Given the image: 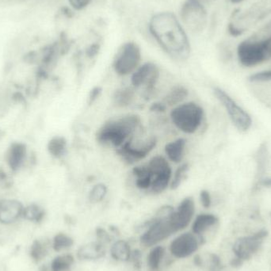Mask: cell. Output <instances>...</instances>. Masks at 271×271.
Returning a JSON list of instances; mask_svg holds the SVG:
<instances>
[{
	"label": "cell",
	"mask_w": 271,
	"mask_h": 271,
	"mask_svg": "<svg viewBox=\"0 0 271 271\" xmlns=\"http://www.w3.org/2000/svg\"><path fill=\"white\" fill-rule=\"evenodd\" d=\"M105 250L101 242H93L78 250V258L81 260H97L105 255Z\"/></svg>",
	"instance_id": "cell-19"
},
{
	"label": "cell",
	"mask_w": 271,
	"mask_h": 271,
	"mask_svg": "<svg viewBox=\"0 0 271 271\" xmlns=\"http://www.w3.org/2000/svg\"><path fill=\"white\" fill-rule=\"evenodd\" d=\"M229 1L233 4H237V5H238V4L244 2V0H229Z\"/></svg>",
	"instance_id": "cell-39"
},
{
	"label": "cell",
	"mask_w": 271,
	"mask_h": 271,
	"mask_svg": "<svg viewBox=\"0 0 271 271\" xmlns=\"http://www.w3.org/2000/svg\"><path fill=\"white\" fill-rule=\"evenodd\" d=\"M108 193V188L104 183H97L89 192V200L90 202L98 203L103 201Z\"/></svg>",
	"instance_id": "cell-27"
},
{
	"label": "cell",
	"mask_w": 271,
	"mask_h": 271,
	"mask_svg": "<svg viewBox=\"0 0 271 271\" xmlns=\"http://www.w3.org/2000/svg\"><path fill=\"white\" fill-rule=\"evenodd\" d=\"M141 257H142V254L140 250L136 249L132 251L130 259L133 262L134 267L137 269H140L141 267Z\"/></svg>",
	"instance_id": "cell-33"
},
{
	"label": "cell",
	"mask_w": 271,
	"mask_h": 271,
	"mask_svg": "<svg viewBox=\"0 0 271 271\" xmlns=\"http://www.w3.org/2000/svg\"><path fill=\"white\" fill-rule=\"evenodd\" d=\"M204 242V239L196 236L194 233H183L172 242L170 245L171 253L176 258H187L197 251L200 244H203Z\"/></svg>",
	"instance_id": "cell-13"
},
{
	"label": "cell",
	"mask_w": 271,
	"mask_h": 271,
	"mask_svg": "<svg viewBox=\"0 0 271 271\" xmlns=\"http://www.w3.org/2000/svg\"><path fill=\"white\" fill-rule=\"evenodd\" d=\"M27 145L22 141L11 143L6 151L5 162L10 170L18 172L25 166L28 159Z\"/></svg>",
	"instance_id": "cell-15"
},
{
	"label": "cell",
	"mask_w": 271,
	"mask_h": 271,
	"mask_svg": "<svg viewBox=\"0 0 271 271\" xmlns=\"http://www.w3.org/2000/svg\"><path fill=\"white\" fill-rule=\"evenodd\" d=\"M205 118V111L195 101H184L173 107L170 119L173 126L186 135H193L199 130Z\"/></svg>",
	"instance_id": "cell-4"
},
{
	"label": "cell",
	"mask_w": 271,
	"mask_h": 271,
	"mask_svg": "<svg viewBox=\"0 0 271 271\" xmlns=\"http://www.w3.org/2000/svg\"><path fill=\"white\" fill-rule=\"evenodd\" d=\"M111 230L113 231V232H114V233H116V234H117V233H118V234H119V231H118V229H117V228L111 227Z\"/></svg>",
	"instance_id": "cell-40"
},
{
	"label": "cell",
	"mask_w": 271,
	"mask_h": 271,
	"mask_svg": "<svg viewBox=\"0 0 271 271\" xmlns=\"http://www.w3.org/2000/svg\"><path fill=\"white\" fill-rule=\"evenodd\" d=\"M131 249L127 242L118 240L111 247V256L116 261L128 262L131 258Z\"/></svg>",
	"instance_id": "cell-21"
},
{
	"label": "cell",
	"mask_w": 271,
	"mask_h": 271,
	"mask_svg": "<svg viewBox=\"0 0 271 271\" xmlns=\"http://www.w3.org/2000/svg\"><path fill=\"white\" fill-rule=\"evenodd\" d=\"M186 140L183 137L176 139L165 145V157L176 165L183 162L186 153Z\"/></svg>",
	"instance_id": "cell-17"
},
{
	"label": "cell",
	"mask_w": 271,
	"mask_h": 271,
	"mask_svg": "<svg viewBox=\"0 0 271 271\" xmlns=\"http://www.w3.org/2000/svg\"><path fill=\"white\" fill-rule=\"evenodd\" d=\"M135 98V92L130 87L118 89L113 96L114 103L118 107H126L131 105Z\"/></svg>",
	"instance_id": "cell-23"
},
{
	"label": "cell",
	"mask_w": 271,
	"mask_h": 271,
	"mask_svg": "<svg viewBox=\"0 0 271 271\" xmlns=\"http://www.w3.org/2000/svg\"><path fill=\"white\" fill-rule=\"evenodd\" d=\"M74 258L71 255H61L54 258L51 265L52 271H70Z\"/></svg>",
	"instance_id": "cell-26"
},
{
	"label": "cell",
	"mask_w": 271,
	"mask_h": 271,
	"mask_svg": "<svg viewBox=\"0 0 271 271\" xmlns=\"http://www.w3.org/2000/svg\"><path fill=\"white\" fill-rule=\"evenodd\" d=\"M159 78V68L151 62L140 65L131 75V85L135 88L144 87L146 91L153 90Z\"/></svg>",
	"instance_id": "cell-12"
},
{
	"label": "cell",
	"mask_w": 271,
	"mask_h": 271,
	"mask_svg": "<svg viewBox=\"0 0 271 271\" xmlns=\"http://www.w3.org/2000/svg\"><path fill=\"white\" fill-rule=\"evenodd\" d=\"M167 108H168V106L164 102H155V103L151 105L150 109L152 112L164 113L166 111Z\"/></svg>",
	"instance_id": "cell-37"
},
{
	"label": "cell",
	"mask_w": 271,
	"mask_h": 271,
	"mask_svg": "<svg viewBox=\"0 0 271 271\" xmlns=\"http://www.w3.org/2000/svg\"><path fill=\"white\" fill-rule=\"evenodd\" d=\"M194 262L197 266H201L203 265V261L200 255H196L194 257Z\"/></svg>",
	"instance_id": "cell-38"
},
{
	"label": "cell",
	"mask_w": 271,
	"mask_h": 271,
	"mask_svg": "<svg viewBox=\"0 0 271 271\" xmlns=\"http://www.w3.org/2000/svg\"><path fill=\"white\" fill-rule=\"evenodd\" d=\"M213 94L220 103L225 108L233 126L241 133L248 131L252 126V118L249 113L233 99L229 93L221 87L213 88Z\"/></svg>",
	"instance_id": "cell-5"
},
{
	"label": "cell",
	"mask_w": 271,
	"mask_h": 271,
	"mask_svg": "<svg viewBox=\"0 0 271 271\" xmlns=\"http://www.w3.org/2000/svg\"><path fill=\"white\" fill-rule=\"evenodd\" d=\"M149 30L171 58L185 61L190 57V41L176 15L171 12L154 15L150 20Z\"/></svg>",
	"instance_id": "cell-1"
},
{
	"label": "cell",
	"mask_w": 271,
	"mask_h": 271,
	"mask_svg": "<svg viewBox=\"0 0 271 271\" xmlns=\"http://www.w3.org/2000/svg\"><path fill=\"white\" fill-rule=\"evenodd\" d=\"M236 55L239 63L245 68H254L268 61L271 58V21L240 41Z\"/></svg>",
	"instance_id": "cell-2"
},
{
	"label": "cell",
	"mask_w": 271,
	"mask_h": 271,
	"mask_svg": "<svg viewBox=\"0 0 271 271\" xmlns=\"http://www.w3.org/2000/svg\"><path fill=\"white\" fill-rule=\"evenodd\" d=\"M188 95V89L183 85H176L168 91V94L164 98L162 102L167 106H172L173 108V107L184 102Z\"/></svg>",
	"instance_id": "cell-20"
},
{
	"label": "cell",
	"mask_w": 271,
	"mask_h": 271,
	"mask_svg": "<svg viewBox=\"0 0 271 271\" xmlns=\"http://www.w3.org/2000/svg\"><path fill=\"white\" fill-rule=\"evenodd\" d=\"M101 93V88L99 87H96L90 90V95H89V103L91 104L94 102L97 98L99 97Z\"/></svg>",
	"instance_id": "cell-36"
},
{
	"label": "cell",
	"mask_w": 271,
	"mask_h": 271,
	"mask_svg": "<svg viewBox=\"0 0 271 271\" xmlns=\"http://www.w3.org/2000/svg\"><path fill=\"white\" fill-rule=\"evenodd\" d=\"M265 237L266 232L263 230L238 236L232 246V251L234 255L233 263L237 261L247 260L256 255L263 244Z\"/></svg>",
	"instance_id": "cell-8"
},
{
	"label": "cell",
	"mask_w": 271,
	"mask_h": 271,
	"mask_svg": "<svg viewBox=\"0 0 271 271\" xmlns=\"http://www.w3.org/2000/svg\"><path fill=\"white\" fill-rule=\"evenodd\" d=\"M200 201L205 208H208L212 205V197L208 190H203L200 193Z\"/></svg>",
	"instance_id": "cell-32"
},
{
	"label": "cell",
	"mask_w": 271,
	"mask_h": 271,
	"mask_svg": "<svg viewBox=\"0 0 271 271\" xmlns=\"http://www.w3.org/2000/svg\"><path fill=\"white\" fill-rule=\"evenodd\" d=\"M69 1L72 8L80 11L87 7L91 0H69Z\"/></svg>",
	"instance_id": "cell-34"
},
{
	"label": "cell",
	"mask_w": 271,
	"mask_h": 271,
	"mask_svg": "<svg viewBox=\"0 0 271 271\" xmlns=\"http://www.w3.org/2000/svg\"><path fill=\"white\" fill-rule=\"evenodd\" d=\"M165 250L161 246L154 247L148 254L147 258V263L150 270L157 271L160 266V262L165 256Z\"/></svg>",
	"instance_id": "cell-24"
},
{
	"label": "cell",
	"mask_w": 271,
	"mask_h": 271,
	"mask_svg": "<svg viewBox=\"0 0 271 271\" xmlns=\"http://www.w3.org/2000/svg\"><path fill=\"white\" fill-rule=\"evenodd\" d=\"M141 120L136 115H124L105 122L96 134L97 141L105 145L120 148L133 137L140 128Z\"/></svg>",
	"instance_id": "cell-3"
},
{
	"label": "cell",
	"mask_w": 271,
	"mask_h": 271,
	"mask_svg": "<svg viewBox=\"0 0 271 271\" xmlns=\"http://www.w3.org/2000/svg\"><path fill=\"white\" fill-rule=\"evenodd\" d=\"M96 234L98 236V238L99 239V242L102 243H110L111 241V237L108 233L101 228H98L96 229Z\"/></svg>",
	"instance_id": "cell-35"
},
{
	"label": "cell",
	"mask_w": 271,
	"mask_h": 271,
	"mask_svg": "<svg viewBox=\"0 0 271 271\" xmlns=\"http://www.w3.org/2000/svg\"><path fill=\"white\" fill-rule=\"evenodd\" d=\"M190 170V166L187 162H182L180 164L176 172H173L172 176V183H171V190H176L181 186L183 181L186 178V175Z\"/></svg>",
	"instance_id": "cell-25"
},
{
	"label": "cell",
	"mask_w": 271,
	"mask_h": 271,
	"mask_svg": "<svg viewBox=\"0 0 271 271\" xmlns=\"http://www.w3.org/2000/svg\"><path fill=\"white\" fill-rule=\"evenodd\" d=\"M168 218L169 216L166 218L156 216L143 224L141 227L146 229V231L140 236L141 244L145 247H152L173 235L175 232Z\"/></svg>",
	"instance_id": "cell-9"
},
{
	"label": "cell",
	"mask_w": 271,
	"mask_h": 271,
	"mask_svg": "<svg viewBox=\"0 0 271 271\" xmlns=\"http://www.w3.org/2000/svg\"><path fill=\"white\" fill-rule=\"evenodd\" d=\"M48 150L50 155L56 159L63 158L68 151V143L66 139L60 136L52 137L48 141Z\"/></svg>",
	"instance_id": "cell-22"
},
{
	"label": "cell",
	"mask_w": 271,
	"mask_h": 271,
	"mask_svg": "<svg viewBox=\"0 0 271 271\" xmlns=\"http://www.w3.org/2000/svg\"><path fill=\"white\" fill-rule=\"evenodd\" d=\"M195 212V202L192 197H185L168 219L175 233L188 227Z\"/></svg>",
	"instance_id": "cell-11"
},
{
	"label": "cell",
	"mask_w": 271,
	"mask_h": 271,
	"mask_svg": "<svg viewBox=\"0 0 271 271\" xmlns=\"http://www.w3.org/2000/svg\"><path fill=\"white\" fill-rule=\"evenodd\" d=\"M73 244V240L63 233H59L54 237L53 248L56 251L69 248Z\"/></svg>",
	"instance_id": "cell-28"
},
{
	"label": "cell",
	"mask_w": 271,
	"mask_h": 271,
	"mask_svg": "<svg viewBox=\"0 0 271 271\" xmlns=\"http://www.w3.org/2000/svg\"><path fill=\"white\" fill-rule=\"evenodd\" d=\"M140 61L141 52L140 47L136 43L128 42L122 45L117 53L113 68L118 76H131L138 69Z\"/></svg>",
	"instance_id": "cell-7"
},
{
	"label": "cell",
	"mask_w": 271,
	"mask_h": 271,
	"mask_svg": "<svg viewBox=\"0 0 271 271\" xmlns=\"http://www.w3.org/2000/svg\"><path fill=\"white\" fill-rule=\"evenodd\" d=\"M25 207L20 201L14 198L0 200V223L9 225L23 216Z\"/></svg>",
	"instance_id": "cell-16"
},
{
	"label": "cell",
	"mask_w": 271,
	"mask_h": 271,
	"mask_svg": "<svg viewBox=\"0 0 271 271\" xmlns=\"http://www.w3.org/2000/svg\"><path fill=\"white\" fill-rule=\"evenodd\" d=\"M249 81L253 83H265L271 82V70L255 72L249 76Z\"/></svg>",
	"instance_id": "cell-31"
},
{
	"label": "cell",
	"mask_w": 271,
	"mask_h": 271,
	"mask_svg": "<svg viewBox=\"0 0 271 271\" xmlns=\"http://www.w3.org/2000/svg\"><path fill=\"white\" fill-rule=\"evenodd\" d=\"M47 255L46 247L41 242L36 240L30 248V255L36 262L41 261Z\"/></svg>",
	"instance_id": "cell-30"
},
{
	"label": "cell",
	"mask_w": 271,
	"mask_h": 271,
	"mask_svg": "<svg viewBox=\"0 0 271 271\" xmlns=\"http://www.w3.org/2000/svg\"><path fill=\"white\" fill-rule=\"evenodd\" d=\"M145 166L151 176V193L160 194L170 188L173 170L166 157L155 155L146 162Z\"/></svg>",
	"instance_id": "cell-6"
},
{
	"label": "cell",
	"mask_w": 271,
	"mask_h": 271,
	"mask_svg": "<svg viewBox=\"0 0 271 271\" xmlns=\"http://www.w3.org/2000/svg\"><path fill=\"white\" fill-rule=\"evenodd\" d=\"M219 222L218 216L212 213H201L196 216L194 223L192 225V232L197 236H201L202 235L215 227Z\"/></svg>",
	"instance_id": "cell-18"
},
{
	"label": "cell",
	"mask_w": 271,
	"mask_h": 271,
	"mask_svg": "<svg viewBox=\"0 0 271 271\" xmlns=\"http://www.w3.org/2000/svg\"><path fill=\"white\" fill-rule=\"evenodd\" d=\"M44 216V211L41 210L37 205H30L25 208L23 216L26 219L34 222H41Z\"/></svg>",
	"instance_id": "cell-29"
},
{
	"label": "cell",
	"mask_w": 271,
	"mask_h": 271,
	"mask_svg": "<svg viewBox=\"0 0 271 271\" xmlns=\"http://www.w3.org/2000/svg\"><path fill=\"white\" fill-rule=\"evenodd\" d=\"M180 16L192 32L201 31L206 25V10L198 0H186L181 9Z\"/></svg>",
	"instance_id": "cell-10"
},
{
	"label": "cell",
	"mask_w": 271,
	"mask_h": 271,
	"mask_svg": "<svg viewBox=\"0 0 271 271\" xmlns=\"http://www.w3.org/2000/svg\"><path fill=\"white\" fill-rule=\"evenodd\" d=\"M131 139L118 149V153L129 162H137L145 159L157 144L155 137L147 139L144 144L137 146L133 144Z\"/></svg>",
	"instance_id": "cell-14"
}]
</instances>
